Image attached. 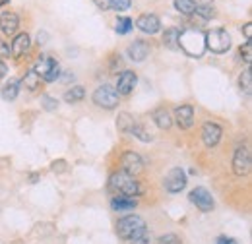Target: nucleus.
<instances>
[{"mask_svg": "<svg viewBox=\"0 0 252 244\" xmlns=\"http://www.w3.org/2000/svg\"><path fill=\"white\" fill-rule=\"evenodd\" d=\"M221 136H223V130L218 122H204L202 126V142L206 148H216L220 144Z\"/></svg>", "mask_w": 252, "mask_h": 244, "instance_id": "1a4fd4ad", "label": "nucleus"}, {"mask_svg": "<svg viewBox=\"0 0 252 244\" xmlns=\"http://www.w3.org/2000/svg\"><path fill=\"white\" fill-rule=\"evenodd\" d=\"M109 188H111L117 196H132V198H136V196L142 194L140 183H138L132 175L125 173V171H117V173L111 175V179H109Z\"/></svg>", "mask_w": 252, "mask_h": 244, "instance_id": "7ed1b4c3", "label": "nucleus"}, {"mask_svg": "<svg viewBox=\"0 0 252 244\" xmlns=\"http://www.w3.org/2000/svg\"><path fill=\"white\" fill-rule=\"evenodd\" d=\"M121 167H123L125 173H128V175L134 177V175H138V173L144 171V159H142L138 153L125 152L123 159H121Z\"/></svg>", "mask_w": 252, "mask_h": 244, "instance_id": "9d476101", "label": "nucleus"}, {"mask_svg": "<svg viewBox=\"0 0 252 244\" xmlns=\"http://www.w3.org/2000/svg\"><path fill=\"white\" fill-rule=\"evenodd\" d=\"M154 122L158 124L161 130H169L173 126V119H171V113L165 109V107H159L154 111Z\"/></svg>", "mask_w": 252, "mask_h": 244, "instance_id": "6ab92c4d", "label": "nucleus"}, {"mask_svg": "<svg viewBox=\"0 0 252 244\" xmlns=\"http://www.w3.org/2000/svg\"><path fill=\"white\" fill-rule=\"evenodd\" d=\"M194 12H196V16H202V20H212L214 14H216L212 6H200V8H196Z\"/></svg>", "mask_w": 252, "mask_h": 244, "instance_id": "c756f323", "label": "nucleus"}, {"mask_svg": "<svg viewBox=\"0 0 252 244\" xmlns=\"http://www.w3.org/2000/svg\"><path fill=\"white\" fill-rule=\"evenodd\" d=\"M0 55H4V57H8L10 55V47L0 39Z\"/></svg>", "mask_w": 252, "mask_h": 244, "instance_id": "c9c22d12", "label": "nucleus"}, {"mask_svg": "<svg viewBox=\"0 0 252 244\" xmlns=\"http://www.w3.org/2000/svg\"><path fill=\"white\" fill-rule=\"evenodd\" d=\"M130 134H132V136H136V138H138V140H142V142H152V140H154V138H152V134H150V132H146L138 122H136V126L132 128V132H130Z\"/></svg>", "mask_w": 252, "mask_h": 244, "instance_id": "bb28decb", "label": "nucleus"}, {"mask_svg": "<svg viewBox=\"0 0 252 244\" xmlns=\"http://www.w3.org/2000/svg\"><path fill=\"white\" fill-rule=\"evenodd\" d=\"M57 64H59V62L55 61V59H51V57H43V59H39V61H37V64L33 66L32 70L39 76V78H45V76H47V74H49Z\"/></svg>", "mask_w": 252, "mask_h": 244, "instance_id": "a211bd4d", "label": "nucleus"}, {"mask_svg": "<svg viewBox=\"0 0 252 244\" xmlns=\"http://www.w3.org/2000/svg\"><path fill=\"white\" fill-rule=\"evenodd\" d=\"M136 82H138L136 74L130 72V70H125V72L119 76V82H117V88H115V90H117L119 95H128V93H132Z\"/></svg>", "mask_w": 252, "mask_h": 244, "instance_id": "4468645a", "label": "nucleus"}, {"mask_svg": "<svg viewBox=\"0 0 252 244\" xmlns=\"http://www.w3.org/2000/svg\"><path fill=\"white\" fill-rule=\"evenodd\" d=\"M107 2H109V8H113L117 12H125L132 4V0H107Z\"/></svg>", "mask_w": 252, "mask_h": 244, "instance_id": "c85d7f7f", "label": "nucleus"}, {"mask_svg": "<svg viewBox=\"0 0 252 244\" xmlns=\"http://www.w3.org/2000/svg\"><path fill=\"white\" fill-rule=\"evenodd\" d=\"M239 84H241V90H243V92L247 93V95H251L252 93V70L251 68H247V70L241 74Z\"/></svg>", "mask_w": 252, "mask_h": 244, "instance_id": "393cba45", "label": "nucleus"}, {"mask_svg": "<svg viewBox=\"0 0 252 244\" xmlns=\"http://www.w3.org/2000/svg\"><path fill=\"white\" fill-rule=\"evenodd\" d=\"M175 122L181 130H189L194 124V109L190 105H181L175 111Z\"/></svg>", "mask_w": 252, "mask_h": 244, "instance_id": "ddd939ff", "label": "nucleus"}, {"mask_svg": "<svg viewBox=\"0 0 252 244\" xmlns=\"http://www.w3.org/2000/svg\"><path fill=\"white\" fill-rule=\"evenodd\" d=\"M132 26H134V24H132L130 18H119V20H117V33H119V35H126L128 31L132 30Z\"/></svg>", "mask_w": 252, "mask_h": 244, "instance_id": "cd10ccee", "label": "nucleus"}, {"mask_svg": "<svg viewBox=\"0 0 252 244\" xmlns=\"http://www.w3.org/2000/svg\"><path fill=\"white\" fill-rule=\"evenodd\" d=\"M158 244H183V241L177 237V235H165V237H161L158 241Z\"/></svg>", "mask_w": 252, "mask_h": 244, "instance_id": "72a5a7b5", "label": "nucleus"}, {"mask_svg": "<svg viewBox=\"0 0 252 244\" xmlns=\"http://www.w3.org/2000/svg\"><path fill=\"white\" fill-rule=\"evenodd\" d=\"M136 26H138V30L148 33V35H156L161 30V22H159V18L156 14H142L138 18Z\"/></svg>", "mask_w": 252, "mask_h": 244, "instance_id": "f8f14e48", "label": "nucleus"}, {"mask_svg": "<svg viewBox=\"0 0 252 244\" xmlns=\"http://www.w3.org/2000/svg\"><path fill=\"white\" fill-rule=\"evenodd\" d=\"M218 244H237L235 241H231V239H225V237H221L220 241H218Z\"/></svg>", "mask_w": 252, "mask_h": 244, "instance_id": "58836bf2", "label": "nucleus"}, {"mask_svg": "<svg viewBox=\"0 0 252 244\" xmlns=\"http://www.w3.org/2000/svg\"><path fill=\"white\" fill-rule=\"evenodd\" d=\"M41 103H43L45 111H55V109L59 107V101H57L55 97H51V95H43V97H41Z\"/></svg>", "mask_w": 252, "mask_h": 244, "instance_id": "7c9ffc66", "label": "nucleus"}, {"mask_svg": "<svg viewBox=\"0 0 252 244\" xmlns=\"http://www.w3.org/2000/svg\"><path fill=\"white\" fill-rule=\"evenodd\" d=\"M86 97V90L82 88V86H76V88H72V90H68V92L64 93V101L66 103H78V101H82Z\"/></svg>", "mask_w": 252, "mask_h": 244, "instance_id": "5701e85b", "label": "nucleus"}, {"mask_svg": "<svg viewBox=\"0 0 252 244\" xmlns=\"http://www.w3.org/2000/svg\"><path fill=\"white\" fill-rule=\"evenodd\" d=\"M6 2H8V0H0V6H4V4H6Z\"/></svg>", "mask_w": 252, "mask_h": 244, "instance_id": "a19ab883", "label": "nucleus"}, {"mask_svg": "<svg viewBox=\"0 0 252 244\" xmlns=\"http://www.w3.org/2000/svg\"><path fill=\"white\" fill-rule=\"evenodd\" d=\"M24 86H26L28 92H37L39 86H41V78H39L33 70H30V72L24 76Z\"/></svg>", "mask_w": 252, "mask_h": 244, "instance_id": "b1692460", "label": "nucleus"}, {"mask_svg": "<svg viewBox=\"0 0 252 244\" xmlns=\"http://www.w3.org/2000/svg\"><path fill=\"white\" fill-rule=\"evenodd\" d=\"M95 2H97V6H99V8H103V10H107V8H109V2H107V0H95Z\"/></svg>", "mask_w": 252, "mask_h": 244, "instance_id": "4c0bfd02", "label": "nucleus"}, {"mask_svg": "<svg viewBox=\"0 0 252 244\" xmlns=\"http://www.w3.org/2000/svg\"><path fill=\"white\" fill-rule=\"evenodd\" d=\"M18 93H20V82H18V80H10V82L4 86V90H2V97H4L6 101H14V99L18 97Z\"/></svg>", "mask_w": 252, "mask_h": 244, "instance_id": "4be33fe9", "label": "nucleus"}, {"mask_svg": "<svg viewBox=\"0 0 252 244\" xmlns=\"http://www.w3.org/2000/svg\"><path fill=\"white\" fill-rule=\"evenodd\" d=\"M212 2H214V0H192V4H194L196 8H200V6H212Z\"/></svg>", "mask_w": 252, "mask_h": 244, "instance_id": "e433bc0d", "label": "nucleus"}, {"mask_svg": "<svg viewBox=\"0 0 252 244\" xmlns=\"http://www.w3.org/2000/svg\"><path fill=\"white\" fill-rule=\"evenodd\" d=\"M94 103L101 109H115L119 107V93L109 84L99 86L94 92Z\"/></svg>", "mask_w": 252, "mask_h": 244, "instance_id": "39448f33", "label": "nucleus"}, {"mask_svg": "<svg viewBox=\"0 0 252 244\" xmlns=\"http://www.w3.org/2000/svg\"><path fill=\"white\" fill-rule=\"evenodd\" d=\"M179 35H181V30L177 28H171V30H165L163 33V45L171 51H179Z\"/></svg>", "mask_w": 252, "mask_h": 244, "instance_id": "aec40b11", "label": "nucleus"}, {"mask_svg": "<svg viewBox=\"0 0 252 244\" xmlns=\"http://www.w3.org/2000/svg\"><path fill=\"white\" fill-rule=\"evenodd\" d=\"M243 31H245V37H247V41H251V37H252V24H251V22H249V24H245Z\"/></svg>", "mask_w": 252, "mask_h": 244, "instance_id": "f704fd0d", "label": "nucleus"}, {"mask_svg": "<svg viewBox=\"0 0 252 244\" xmlns=\"http://www.w3.org/2000/svg\"><path fill=\"white\" fill-rule=\"evenodd\" d=\"M179 49H183L189 57H202L206 51V33L200 30H181L179 35Z\"/></svg>", "mask_w": 252, "mask_h": 244, "instance_id": "f03ea898", "label": "nucleus"}, {"mask_svg": "<svg viewBox=\"0 0 252 244\" xmlns=\"http://www.w3.org/2000/svg\"><path fill=\"white\" fill-rule=\"evenodd\" d=\"M189 200L200 210V212H212L214 206H216L212 194H210L206 188H194V190L190 192Z\"/></svg>", "mask_w": 252, "mask_h": 244, "instance_id": "0eeeda50", "label": "nucleus"}, {"mask_svg": "<svg viewBox=\"0 0 252 244\" xmlns=\"http://www.w3.org/2000/svg\"><path fill=\"white\" fill-rule=\"evenodd\" d=\"M185 186H187V175H185V171L179 169V167L171 169L169 175L165 177V188H167V192L179 194L181 190H185Z\"/></svg>", "mask_w": 252, "mask_h": 244, "instance_id": "6e6552de", "label": "nucleus"}, {"mask_svg": "<svg viewBox=\"0 0 252 244\" xmlns=\"http://www.w3.org/2000/svg\"><path fill=\"white\" fill-rule=\"evenodd\" d=\"M175 8L181 14H194V10H196V6L192 4V0H175Z\"/></svg>", "mask_w": 252, "mask_h": 244, "instance_id": "a878e982", "label": "nucleus"}, {"mask_svg": "<svg viewBox=\"0 0 252 244\" xmlns=\"http://www.w3.org/2000/svg\"><path fill=\"white\" fill-rule=\"evenodd\" d=\"M18 26H20V18L14 12H4L0 16V30L4 35H14Z\"/></svg>", "mask_w": 252, "mask_h": 244, "instance_id": "dca6fc26", "label": "nucleus"}, {"mask_svg": "<svg viewBox=\"0 0 252 244\" xmlns=\"http://www.w3.org/2000/svg\"><path fill=\"white\" fill-rule=\"evenodd\" d=\"M241 57H243V61L251 66V62H252V45H251V41H247L245 45H241Z\"/></svg>", "mask_w": 252, "mask_h": 244, "instance_id": "2f4dec72", "label": "nucleus"}, {"mask_svg": "<svg viewBox=\"0 0 252 244\" xmlns=\"http://www.w3.org/2000/svg\"><path fill=\"white\" fill-rule=\"evenodd\" d=\"M2 76H6V64L0 61V78H2Z\"/></svg>", "mask_w": 252, "mask_h": 244, "instance_id": "ea45409f", "label": "nucleus"}, {"mask_svg": "<svg viewBox=\"0 0 252 244\" xmlns=\"http://www.w3.org/2000/svg\"><path fill=\"white\" fill-rule=\"evenodd\" d=\"M206 49H210L216 55H223L231 49V35L225 30H212L206 33Z\"/></svg>", "mask_w": 252, "mask_h": 244, "instance_id": "20e7f679", "label": "nucleus"}, {"mask_svg": "<svg viewBox=\"0 0 252 244\" xmlns=\"http://www.w3.org/2000/svg\"><path fill=\"white\" fill-rule=\"evenodd\" d=\"M30 47H32V39L28 33H18L10 45V55L14 59H22L30 53Z\"/></svg>", "mask_w": 252, "mask_h": 244, "instance_id": "9b49d317", "label": "nucleus"}, {"mask_svg": "<svg viewBox=\"0 0 252 244\" xmlns=\"http://www.w3.org/2000/svg\"><path fill=\"white\" fill-rule=\"evenodd\" d=\"M136 206H138V200L132 196H115L111 200V208L115 212H128V210H134Z\"/></svg>", "mask_w": 252, "mask_h": 244, "instance_id": "f3484780", "label": "nucleus"}, {"mask_svg": "<svg viewBox=\"0 0 252 244\" xmlns=\"http://www.w3.org/2000/svg\"><path fill=\"white\" fill-rule=\"evenodd\" d=\"M59 76H61V66L57 64V66H55V68H53V70H51L43 80H45L47 84H53V82H57V80H59Z\"/></svg>", "mask_w": 252, "mask_h": 244, "instance_id": "473e14b6", "label": "nucleus"}, {"mask_svg": "<svg viewBox=\"0 0 252 244\" xmlns=\"http://www.w3.org/2000/svg\"><path fill=\"white\" fill-rule=\"evenodd\" d=\"M148 55H150V45H148L146 41H142V39L134 41V43L128 47V57L134 62H144L148 59Z\"/></svg>", "mask_w": 252, "mask_h": 244, "instance_id": "2eb2a0df", "label": "nucleus"}, {"mask_svg": "<svg viewBox=\"0 0 252 244\" xmlns=\"http://www.w3.org/2000/svg\"><path fill=\"white\" fill-rule=\"evenodd\" d=\"M117 233L123 241L128 243H136L138 239L148 235V225L140 215H126L123 219H119L117 223Z\"/></svg>", "mask_w": 252, "mask_h": 244, "instance_id": "f257e3e1", "label": "nucleus"}, {"mask_svg": "<svg viewBox=\"0 0 252 244\" xmlns=\"http://www.w3.org/2000/svg\"><path fill=\"white\" fill-rule=\"evenodd\" d=\"M117 126H119V130H121V132L130 134V132H132V128L136 126V121H134L128 113H121V115H119V119H117Z\"/></svg>", "mask_w": 252, "mask_h": 244, "instance_id": "412c9836", "label": "nucleus"}, {"mask_svg": "<svg viewBox=\"0 0 252 244\" xmlns=\"http://www.w3.org/2000/svg\"><path fill=\"white\" fill-rule=\"evenodd\" d=\"M252 169V157L249 146H239L233 155V173L237 177H247Z\"/></svg>", "mask_w": 252, "mask_h": 244, "instance_id": "423d86ee", "label": "nucleus"}]
</instances>
